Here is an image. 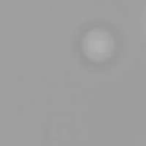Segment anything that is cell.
I'll use <instances>...</instances> for the list:
<instances>
[{"label": "cell", "mask_w": 146, "mask_h": 146, "mask_svg": "<svg viewBox=\"0 0 146 146\" xmlns=\"http://www.w3.org/2000/svg\"><path fill=\"white\" fill-rule=\"evenodd\" d=\"M82 49L89 59L103 62L111 57L114 50V40L107 31L95 29L86 34L82 41Z\"/></svg>", "instance_id": "obj_1"}]
</instances>
